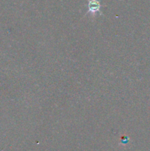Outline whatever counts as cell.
<instances>
[{"mask_svg": "<svg viewBox=\"0 0 150 151\" xmlns=\"http://www.w3.org/2000/svg\"><path fill=\"white\" fill-rule=\"evenodd\" d=\"M101 8L100 1L98 0H88V13H91L92 14H96L99 12Z\"/></svg>", "mask_w": 150, "mask_h": 151, "instance_id": "6da1fadb", "label": "cell"}]
</instances>
